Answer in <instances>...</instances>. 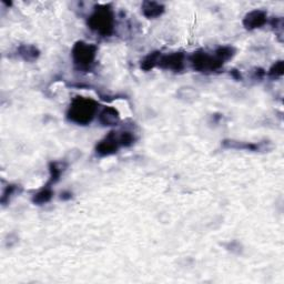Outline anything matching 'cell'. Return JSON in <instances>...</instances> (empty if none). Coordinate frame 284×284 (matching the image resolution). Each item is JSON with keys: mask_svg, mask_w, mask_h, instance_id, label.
I'll return each instance as SVG.
<instances>
[{"mask_svg": "<svg viewBox=\"0 0 284 284\" xmlns=\"http://www.w3.org/2000/svg\"><path fill=\"white\" fill-rule=\"evenodd\" d=\"M193 68L196 70H216V69L222 66L223 61L219 58H213L207 55L206 52H196L191 58Z\"/></svg>", "mask_w": 284, "mask_h": 284, "instance_id": "obj_4", "label": "cell"}, {"mask_svg": "<svg viewBox=\"0 0 284 284\" xmlns=\"http://www.w3.org/2000/svg\"><path fill=\"white\" fill-rule=\"evenodd\" d=\"M97 111V103L91 99L79 97L74 99L72 104L69 109L68 117L73 123L79 125L89 124L94 119L95 113Z\"/></svg>", "mask_w": 284, "mask_h": 284, "instance_id": "obj_1", "label": "cell"}, {"mask_svg": "<svg viewBox=\"0 0 284 284\" xmlns=\"http://www.w3.org/2000/svg\"><path fill=\"white\" fill-rule=\"evenodd\" d=\"M88 24L91 29L108 36L113 30V16L111 10L107 6L99 7V9H97L95 14L90 17Z\"/></svg>", "mask_w": 284, "mask_h": 284, "instance_id": "obj_2", "label": "cell"}, {"mask_svg": "<svg viewBox=\"0 0 284 284\" xmlns=\"http://www.w3.org/2000/svg\"><path fill=\"white\" fill-rule=\"evenodd\" d=\"M266 22V14L262 10H253L251 13H249L245 20H243V25L247 29H256L262 27Z\"/></svg>", "mask_w": 284, "mask_h": 284, "instance_id": "obj_5", "label": "cell"}, {"mask_svg": "<svg viewBox=\"0 0 284 284\" xmlns=\"http://www.w3.org/2000/svg\"><path fill=\"white\" fill-rule=\"evenodd\" d=\"M100 120L104 126H113L119 121V113L113 108H107L101 112Z\"/></svg>", "mask_w": 284, "mask_h": 284, "instance_id": "obj_9", "label": "cell"}, {"mask_svg": "<svg viewBox=\"0 0 284 284\" xmlns=\"http://www.w3.org/2000/svg\"><path fill=\"white\" fill-rule=\"evenodd\" d=\"M165 7L159 3L154 2H146L142 5V11L143 15L148 17V18H155L164 13Z\"/></svg>", "mask_w": 284, "mask_h": 284, "instance_id": "obj_8", "label": "cell"}, {"mask_svg": "<svg viewBox=\"0 0 284 284\" xmlns=\"http://www.w3.org/2000/svg\"><path fill=\"white\" fill-rule=\"evenodd\" d=\"M72 56L74 62L81 67H89L95 60L96 47L85 43H78L74 46Z\"/></svg>", "mask_w": 284, "mask_h": 284, "instance_id": "obj_3", "label": "cell"}, {"mask_svg": "<svg viewBox=\"0 0 284 284\" xmlns=\"http://www.w3.org/2000/svg\"><path fill=\"white\" fill-rule=\"evenodd\" d=\"M135 141V138L131 135L130 132H124L123 135L119 137V142L123 146H130Z\"/></svg>", "mask_w": 284, "mask_h": 284, "instance_id": "obj_13", "label": "cell"}, {"mask_svg": "<svg viewBox=\"0 0 284 284\" xmlns=\"http://www.w3.org/2000/svg\"><path fill=\"white\" fill-rule=\"evenodd\" d=\"M159 65L165 69L180 70L183 66V55L173 54L170 56H166L159 60Z\"/></svg>", "mask_w": 284, "mask_h": 284, "instance_id": "obj_7", "label": "cell"}, {"mask_svg": "<svg viewBox=\"0 0 284 284\" xmlns=\"http://www.w3.org/2000/svg\"><path fill=\"white\" fill-rule=\"evenodd\" d=\"M283 70H284V66H283V61L280 60V61H276L273 66L271 67L270 69V76L272 77H281L282 74H283Z\"/></svg>", "mask_w": 284, "mask_h": 284, "instance_id": "obj_12", "label": "cell"}, {"mask_svg": "<svg viewBox=\"0 0 284 284\" xmlns=\"http://www.w3.org/2000/svg\"><path fill=\"white\" fill-rule=\"evenodd\" d=\"M159 60H160V54L159 52H154V54L148 56L146 59L142 61L141 68H143L144 70H150V69H152L156 63L159 62Z\"/></svg>", "mask_w": 284, "mask_h": 284, "instance_id": "obj_10", "label": "cell"}, {"mask_svg": "<svg viewBox=\"0 0 284 284\" xmlns=\"http://www.w3.org/2000/svg\"><path fill=\"white\" fill-rule=\"evenodd\" d=\"M52 196V192L49 189H45L43 190L42 192H39L38 194L34 195L33 201L37 202V204H46V202H48Z\"/></svg>", "mask_w": 284, "mask_h": 284, "instance_id": "obj_11", "label": "cell"}, {"mask_svg": "<svg viewBox=\"0 0 284 284\" xmlns=\"http://www.w3.org/2000/svg\"><path fill=\"white\" fill-rule=\"evenodd\" d=\"M113 133L114 132H111V135L108 136L103 141L98 144L97 146L98 153L101 155H108L115 152V150L118 149V144H120V142H119V138L115 137Z\"/></svg>", "mask_w": 284, "mask_h": 284, "instance_id": "obj_6", "label": "cell"}]
</instances>
